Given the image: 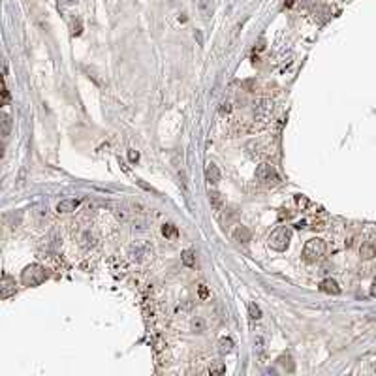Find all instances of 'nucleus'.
Returning a JSON list of instances; mask_svg holds the SVG:
<instances>
[{"label": "nucleus", "mask_w": 376, "mask_h": 376, "mask_svg": "<svg viewBox=\"0 0 376 376\" xmlns=\"http://www.w3.org/2000/svg\"><path fill=\"white\" fill-rule=\"evenodd\" d=\"M326 250H328V246H326V241H324V239H318V237L309 239L303 246L305 262H309V264L320 262V260L326 256Z\"/></svg>", "instance_id": "obj_1"}, {"label": "nucleus", "mask_w": 376, "mask_h": 376, "mask_svg": "<svg viewBox=\"0 0 376 376\" xmlns=\"http://www.w3.org/2000/svg\"><path fill=\"white\" fill-rule=\"evenodd\" d=\"M45 279H47L45 269L42 265H38V264L24 267V271L21 273V282H23L24 286H28V288L30 286H40Z\"/></svg>", "instance_id": "obj_2"}, {"label": "nucleus", "mask_w": 376, "mask_h": 376, "mask_svg": "<svg viewBox=\"0 0 376 376\" xmlns=\"http://www.w3.org/2000/svg\"><path fill=\"white\" fill-rule=\"evenodd\" d=\"M290 239H291L290 228H286V226H279L277 230L269 235V246H271L273 250H279V252H282V250H286V248H288Z\"/></svg>", "instance_id": "obj_3"}, {"label": "nucleus", "mask_w": 376, "mask_h": 376, "mask_svg": "<svg viewBox=\"0 0 376 376\" xmlns=\"http://www.w3.org/2000/svg\"><path fill=\"white\" fill-rule=\"evenodd\" d=\"M256 179L260 182H264V184H269V186L280 182V177L279 173H277V170H275V166H273V164H267V162L260 164V166L256 168Z\"/></svg>", "instance_id": "obj_4"}, {"label": "nucleus", "mask_w": 376, "mask_h": 376, "mask_svg": "<svg viewBox=\"0 0 376 376\" xmlns=\"http://www.w3.org/2000/svg\"><path fill=\"white\" fill-rule=\"evenodd\" d=\"M320 291H324V293H328V295H339L340 286L337 284V280L324 279L322 282H320Z\"/></svg>", "instance_id": "obj_5"}, {"label": "nucleus", "mask_w": 376, "mask_h": 376, "mask_svg": "<svg viewBox=\"0 0 376 376\" xmlns=\"http://www.w3.org/2000/svg\"><path fill=\"white\" fill-rule=\"evenodd\" d=\"M0 290H2V297L8 299L10 295L15 293V280H13L12 277H8V275H4V277H2V282H0Z\"/></svg>", "instance_id": "obj_6"}, {"label": "nucleus", "mask_w": 376, "mask_h": 376, "mask_svg": "<svg viewBox=\"0 0 376 376\" xmlns=\"http://www.w3.org/2000/svg\"><path fill=\"white\" fill-rule=\"evenodd\" d=\"M205 179L207 182H211V184H219L220 182V170H219V166L217 164H207V168H205Z\"/></svg>", "instance_id": "obj_7"}, {"label": "nucleus", "mask_w": 376, "mask_h": 376, "mask_svg": "<svg viewBox=\"0 0 376 376\" xmlns=\"http://www.w3.org/2000/svg\"><path fill=\"white\" fill-rule=\"evenodd\" d=\"M79 205H81L79 199H62V201H59V205H57V211H59V213H73Z\"/></svg>", "instance_id": "obj_8"}, {"label": "nucleus", "mask_w": 376, "mask_h": 376, "mask_svg": "<svg viewBox=\"0 0 376 376\" xmlns=\"http://www.w3.org/2000/svg\"><path fill=\"white\" fill-rule=\"evenodd\" d=\"M233 237H235V241L237 243H250V239H252V235H250V231H248V228H244V226H239L237 230L233 231Z\"/></svg>", "instance_id": "obj_9"}, {"label": "nucleus", "mask_w": 376, "mask_h": 376, "mask_svg": "<svg viewBox=\"0 0 376 376\" xmlns=\"http://www.w3.org/2000/svg\"><path fill=\"white\" fill-rule=\"evenodd\" d=\"M359 254H361V258L363 260H371V258H375L376 256V244L375 243H365L361 244V248H359Z\"/></svg>", "instance_id": "obj_10"}, {"label": "nucleus", "mask_w": 376, "mask_h": 376, "mask_svg": "<svg viewBox=\"0 0 376 376\" xmlns=\"http://www.w3.org/2000/svg\"><path fill=\"white\" fill-rule=\"evenodd\" d=\"M209 203H211V207L213 209H222V205H224V199H222V194L220 192H217V190H209Z\"/></svg>", "instance_id": "obj_11"}, {"label": "nucleus", "mask_w": 376, "mask_h": 376, "mask_svg": "<svg viewBox=\"0 0 376 376\" xmlns=\"http://www.w3.org/2000/svg\"><path fill=\"white\" fill-rule=\"evenodd\" d=\"M196 4H198L199 13L207 19V17L211 15V12H213V4H211V0H196Z\"/></svg>", "instance_id": "obj_12"}, {"label": "nucleus", "mask_w": 376, "mask_h": 376, "mask_svg": "<svg viewBox=\"0 0 376 376\" xmlns=\"http://www.w3.org/2000/svg\"><path fill=\"white\" fill-rule=\"evenodd\" d=\"M181 262L186 267H194L196 265V252L194 250H190V248H186V250L181 254Z\"/></svg>", "instance_id": "obj_13"}, {"label": "nucleus", "mask_w": 376, "mask_h": 376, "mask_svg": "<svg viewBox=\"0 0 376 376\" xmlns=\"http://www.w3.org/2000/svg\"><path fill=\"white\" fill-rule=\"evenodd\" d=\"M0 122H2V137L6 139V137L10 135V132H12V117H10L8 113H4Z\"/></svg>", "instance_id": "obj_14"}, {"label": "nucleus", "mask_w": 376, "mask_h": 376, "mask_svg": "<svg viewBox=\"0 0 376 376\" xmlns=\"http://www.w3.org/2000/svg\"><path fill=\"white\" fill-rule=\"evenodd\" d=\"M219 350H220V354H230L231 350H233V340L231 339H220Z\"/></svg>", "instance_id": "obj_15"}, {"label": "nucleus", "mask_w": 376, "mask_h": 376, "mask_svg": "<svg viewBox=\"0 0 376 376\" xmlns=\"http://www.w3.org/2000/svg\"><path fill=\"white\" fill-rule=\"evenodd\" d=\"M162 233H164L166 237H170V239H175V237L179 235V231H177V228H175L173 224H166V226L162 228Z\"/></svg>", "instance_id": "obj_16"}, {"label": "nucleus", "mask_w": 376, "mask_h": 376, "mask_svg": "<svg viewBox=\"0 0 376 376\" xmlns=\"http://www.w3.org/2000/svg\"><path fill=\"white\" fill-rule=\"evenodd\" d=\"M248 314H250L252 320H260V318H262V310H260V307H256L254 303H250L248 305Z\"/></svg>", "instance_id": "obj_17"}, {"label": "nucleus", "mask_w": 376, "mask_h": 376, "mask_svg": "<svg viewBox=\"0 0 376 376\" xmlns=\"http://www.w3.org/2000/svg\"><path fill=\"white\" fill-rule=\"evenodd\" d=\"M2 96H4V100H2V102H4V104H8V100H10V90H8V85H6V83H4V90H2Z\"/></svg>", "instance_id": "obj_18"}, {"label": "nucleus", "mask_w": 376, "mask_h": 376, "mask_svg": "<svg viewBox=\"0 0 376 376\" xmlns=\"http://www.w3.org/2000/svg\"><path fill=\"white\" fill-rule=\"evenodd\" d=\"M295 203H297L299 207H305L309 201H307V198H303V196H297V198H295Z\"/></svg>", "instance_id": "obj_19"}, {"label": "nucleus", "mask_w": 376, "mask_h": 376, "mask_svg": "<svg viewBox=\"0 0 376 376\" xmlns=\"http://www.w3.org/2000/svg\"><path fill=\"white\" fill-rule=\"evenodd\" d=\"M128 158H130L132 162H137V158H139V155H137L135 151H132V149H130V151H128Z\"/></svg>", "instance_id": "obj_20"}, {"label": "nucleus", "mask_w": 376, "mask_h": 376, "mask_svg": "<svg viewBox=\"0 0 376 376\" xmlns=\"http://www.w3.org/2000/svg\"><path fill=\"white\" fill-rule=\"evenodd\" d=\"M371 295H373V297H376V279L373 280V284H371Z\"/></svg>", "instance_id": "obj_21"}, {"label": "nucleus", "mask_w": 376, "mask_h": 376, "mask_svg": "<svg viewBox=\"0 0 376 376\" xmlns=\"http://www.w3.org/2000/svg\"><path fill=\"white\" fill-rule=\"evenodd\" d=\"M199 295H201V297H205L207 295V290H205V286H203V284H201V288H199Z\"/></svg>", "instance_id": "obj_22"}, {"label": "nucleus", "mask_w": 376, "mask_h": 376, "mask_svg": "<svg viewBox=\"0 0 376 376\" xmlns=\"http://www.w3.org/2000/svg\"><path fill=\"white\" fill-rule=\"evenodd\" d=\"M230 111V104H224V108H222V113H228Z\"/></svg>", "instance_id": "obj_23"}]
</instances>
